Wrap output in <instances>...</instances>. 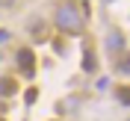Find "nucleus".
I'll return each mask as SVG.
<instances>
[{"label": "nucleus", "mask_w": 130, "mask_h": 121, "mask_svg": "<svg viewBox=\"0 0 130 121\" xmlns=\"http://www.w3.org/2000/svg\"><path fill=\"white\" fill-rule=\"evenodd\" d=\"M118 100H121V103H124V106H127V103H130V97H127V86H121V92H118Z\"/></svg>", "instance_id": "nucleus-8"}, {"label": "nucleus", "mask_w": 130, "mask_h": 121, "mask_svg": "<svg viewBox=\"0 0 130 121\" xmlns=\"http://www.w3.org/2000/svg\"><path fill=\"white\" fill-rule=\"evenodd\" d=\"M115 71H118V74H121V77H127V74H130V62H127V59H118V65H115Z\"/></svg>", "instance_id": "nucleus-6"}, {"label": "nucleus", "mask_w": 130, "mask_h": 121, "mask_svg": "<svg viewBox=\"0 0 130 121\" xmlns=\"http://www.w3.org/2000/svg\"><path fill=\"white\" fill-rule=\"evenodd\" d=\"M21 0H0V9H15Z\"/></svg>", "instance_id": "nucleus-7"}, {"label": "nucleus", "mask_w": 130, "mask_h": 121, "mask_svg": "<svg viewBox=\"0 0 130 121\" xmlns=\"http://www.w3.org/2000/svg\"><path fill=\"white\" fill-rule=\"evenodd\" d=\"M15 59H18V65L24 68V74H32V65H36V56H32V50L30 47H21L15 53Z\"/></svg>", "instance_id": "nucleus-3"}, {"label": "nucleus", "mask_w": 130, "mask_h": 121, "mask_svg": "<svg viewBox=\"0 0 130 121\" xmlns=\"http://www.w3.org/2000/svg\"><path fill=\"white\" fill-rule=\"evenodd\" d=\"M53 50L56 53H65V41H53Z\"/></svg>", "instance_id": "nucleus-9"}, {"label": "nucleus", "mask_w": 130, "mask_h": 121, "mask_svg": "<svg viewBox=\"0 0 130 121\" xmlns=\"http://www.w3.org/2000/svg\"><path fill=\"white\" fill-rule=\"evenodd\" d=\"M95 68H98V59H95V53H92V50L89 47H83V71H95Z\"/></svg>", "instance_id": "nucleus-5"}, {"label": "nucleus", "mask_w": 130, "mask_h": 121, "mask_svg": "<svg viewBox=\"0 0 130 121\" xmlns=\"http://www.w3.org/2000/svg\"><path fill=\"white\" fill-rule=\"evenodd\" d=\"M53 21H56V27L62 32H80L83 30V15H80V9L74 3H59Z\"/></svg>", "instance_id": "nucleus-1"}, {"label": "nucleus", "mask_w": 130, "mask_h": 121, "mask_svg": "<svg viewBox=\"0 0 130 121\" xmlns=\"http://www.w3.org/2000/svg\"><path fill=\"white\" fill-rule=\"evenodd\" d=\"M15 92H18L15 77H0V97H12Z\"/></svg>", "instance_id": "nucleus-4"}, {"label": "nucleus", "mask_w": 130, "mask_h": 121, "mask_svg": "<svg viewBox=\"0 0 130 121\" xmlns=\"http://www.w3.org/2000/svg\"><path fill=\"white\" fill-rule=\"evenodd\" d=\"M6 41H9V32H6V30H0V44H6Z\"/></svg>", "instance_id": "nucleus-10"}, {"label": "nucleus", "mask_w": 130, "mask_h": 121, "mask_svg": "<svg viewBox=\"0 0 130 121\" xmlns=\"http://www.w3.org/2000/svg\"><path fill=\"white\" fill-rule=\"evenodd\" d=\"M124 47H127V44H124V32L121 30H109L106 32V50H109V53H124Z\"/></svg>", "instance_id": "nucleus-2"}]
</instances>
